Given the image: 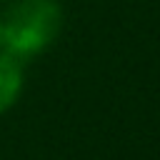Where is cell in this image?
Returning <instances> with one entry per match:
<instances>
[{
  "instance_id": "cell-2",
  "label": "cell",
  "mask_w": 160,
  "mask_h": 160,
  "mask_svg": "<svg viewBox=\"0 0 160 160\" xmlns=\"http://www.w3.org/2000/svg\"><path fill=\"white\" fill-rule=\"evenodd\" d=\"M20 88H22V75L18 62L8 55H0V112H5L15 102Z\"/></svg>"
},
{
  "instance_id": "cell-1",
  "label": "cell",
  "mask_w": 160,
  "mask_h": 160,
  "mask_svg": "<svg viewBox=\"0 0 160 160\" xmlns=\"http://www.w3.org/2000/svg\"><path fill=\"white\" fill-rule=\"evenodd\" d=\"M60 8L52 0H18L2 22L5 55L25 60L45 50L60 30Z\"/></svg>"
},
{
  "instance_id": "cell-3",
  "label": "cell",
  "mask_w": 160,
  "mask_h": 160,
  "mask_svg": "<svg viewBox=\"0 0 160 160\" xmlns=\"http://www.w3.org/2000/svg\"><path fill=\"white\" fill-rule=\"evenodd\" d=\"M0 45H2V22H0Z\"/></svg>"
}]
</instances>
